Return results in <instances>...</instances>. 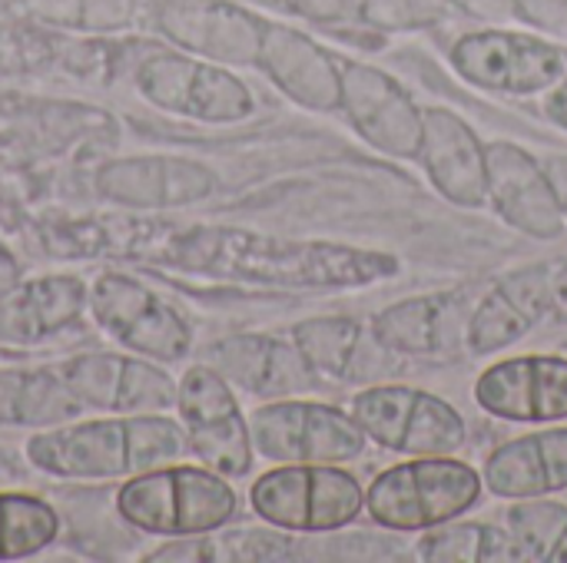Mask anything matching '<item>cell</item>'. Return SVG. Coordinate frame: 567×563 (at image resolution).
<instances>
[{
  "label": "cell",
  "instance_id": "22",
  "mask_svg": "<svg viewBox=\"0 0 567 563\" xmlns=\"http://www.w3.org/2000/svg\"><path fill=\"white\" fill-rule=\"evenodd\" d=\"M555 302V272L548 265L518 269L472 309L465 342L482 358L498 355L542 325Z\"/></svg>",
  "mask_w": 567,
  "mask_h": 563
},
{
  "label": "cell",
  "instance_id": "19",
  "mask_svg": "<svg viewBox=\"0 0 567 563\" xmlns=\"http://www.w3.org/2000/svg\"><path fill=\"white\" fill-rule=\"evenodd\" d=\"M90 282L73 272H43L0 292V348H37L86 315Z\"/></svg>",
  "mask_w": 567,
  "mask_h": 563
},
{
  "label": "cell",
  "instance_id": "12",
  "mask_svg": "<svg viewBox=\"0 0 567 563\" xmlns=\"http://www.w3.org/2000/svg\"><path fill=\"white\" fill-rule=\"evenodd\" d=\"M455 73L485 93L532 96L548 93L567 73V56L548 40L515 30L465 33L452 46Z\"/></svg>",
  "mask_w": 567,
  "mask_h": 563
},
{
  "label": "cell",
  "instance_id": "24",
  "mask_svg": "<svg viewBox=\"0 0 567 563\" xmlns=\"http://www.w3.org/2000/svg\"><path fill=\"white\" fill-rule=\"evenodd\" d=\"M465 295H415L382 309L372 319V335L395 355H435L465 338L468 322L462 325Z\"/></svg>",
  "mask_w": 567,
  "mask_h": 563
},
{
  "label": "cell",
  "instance_id": "27",
  "mask_svg": "<svg viewBox=\"0 0 567 563\" xmlns=\"http://www.w3.org/2000/svg\"><path fill=\"white\" fill-rule=\"evenodd\" d=\"M419 561L425 563H515L522 561L508 528L478 524V521H449L432 531H422Z\"/></svg>",
  "mask_w": 567,
  "mask_h": 563
},
{
  "label": "cell",
  "instance_id": "16",
  "mask_svg": "<svg viewBox=\"0 0 567 563\" xmlns=\"http://www.w3.org/2000/svg\"><path fill=\"white\" fill-rule=\"evenodd\" d=\"M475 405L515 425L567 421L565 355H515L488 365L475 382Z\"/></svg>",
  "mask_w": 567,
  "mask_h": 563
},
{
  "label": "cell",
  "instance_id": "15",
  "mask_svg": "<svg viewBox=\"0 0 567 563\" xmlns=\"http://www.w3.org/2000/svg\"><path fill=\"white\" fill-rule=\"evenodd\" d=\"M488 166V206L522 236L555 242L567 229L561 202L548 179V169L525 146L498 139L485 143Z\"/></svg>",
  "mask_w": 567,
  "mask_h": 563
},
{
  "label": "cell",
  "instance_id": "9",
  "mask_svg": "<svg viewBox=\"0 0 567 563\" xmlns=\"http://www.w3.org/2000/svg\"><path fill=\"white\" fill-rule=\"evenodd\" d=\"M349 411L369 441L405 458L458 455L468 441L465 418L445 398L415 385H369L352 398Z\"/></svg>",
  "mask_w": 567,
  "mask_h": 563
},
{
  "label": "cell",
  "instance_id": "8",
  "mask_svg": "<svg viewBox=\"0 0 567 563\" xmlns=\"http://www.w3.org/2000/svg\"><path fill=\"white\" fill-rule=\"evenodd\" d=\"M249 431L256 455L269 465H349L369 445L352 411L306 395L262 402L249 415Z\"/></svg>",
  "mask_w": 567,
  "mask_h": 563
},
{
  "label": "cell",
  "instance_id": "13",
  "mask_svg": "<svg viewBox=\"0 0 567 563\" xmlns=\"http://www.w3.org/2000/svg\"><path fill=\"white\" fill-rule=\"evenodd\" d=\"M342 66V113L349 126L382 156L419 159L422 149V106L412 93L379 66L339 63Z\"/></svg>",
  "mask_w": 567,
  "mask_h": 563
},
{
  "label": "cell",
  "instance_id": "5",
  "mask_svg": "<svg viewBox=\"0 0 567 563\" xmlns=\"http://www.w3.org/2000/svg\"><path fill=\"white\" fill-rule=\"evenodd\" d=\"M249 511L289 534H332L359 521L365 488L339 465H276L252 481Z\"/></svg>",
  "mask_w": 567,
  "mask_h": 563
},
{
  "label": "cell",
  "instance_id": "4",
  "mask_svg": "<svg viewBox=\"0 0 567 563\" xmlns=\"http://www.w3.org/2000/svg\"><path fill=\"white\" fill-rule=\"evenodd\" d=\"M485 494L482 471L455 455L409 458L365 488V514L395 534H422L465 518Z\"/></svg>",
  "mask_w": 567,
  "mask_h": 563
},
{
  "label": "cell",
  "instance_id": "35",
  "mask_svg": "<svg viewBox=\"0 0 567 563\" xmlns=\"http://www.w3.org/2000/svg\"><path fill=\"white\" fill-rule=\"evenodd\" d=\"M542 163H545V169H548V179H551V186H555V196H558L561 212H565L567 219V156H548V159H542Z\"/></svg>",
  "mask_w": 567,
  "mask_h": 563
},
{
  "label": "cell",
  "instance_id": "30",
  "mask_svg": "<svg viewBox=\"0 0 567 563\" xmlns=\"http://www.w3.org/2000/svg\"><path fill=\"white\" fill-rule=\"evenodd\" d=\"M30 13L60 27L120 30L133 20V0H23Z\"/></svg>",
  "mask_w": 567,
  "mask_h": 563
},
{
  "label": "cell",
  "instance_id": "34",
  "mask_svg": "<svg viewBox=\"0 0 567 563\" xmlns=\"http://www.w3.org/2000/svg\"><path fill=\"white\" fill-rule=\"evenodd\" d=\"M545 116L555 123V126H561L567 129V73L545 93Z\"/></svg>",
  "mask_w": 567,
  "mask_h": 563
},
{
  "label": "cell",
  "instance_id": "21",
  "mask_svg": "<svg viewBox=\"0 0 567 563\" xmlns=\"http://www.w3.org/2000/svg\"><path fill=\"white\" fill-rule=\"evenodd\" d=\"M256 66L282 96L312 113H336L342 106L339 60L296 27L266 20Z\"/></svg>",
  "mask_w": 567,
  "mask_h": 563
},
{
  "label": "cell",
  "instance_id": "18",
  "mask_svg": "<svg viewBox=\"0 0 567 563\" xmlns=\"http://www.w3.org/2000/svg\"><path fill=\"white\" fill-rule=\"evenodd\" d=\"M159 30L186 53L223 66H256L266 20L226 0H163Z\"/></svg>",
  "mask_w": 567,
  "mask_h": 563
},
{
  "label": "cell",
  "instance_id": "20",
  "mask_svg": "<svg viewBox=\"0 0 567 563\" xmlns=\"http://www.w3.org/2000/svg\"><path fill=\"white\" fill-rule=\"evenodd\" d=\"M429 183L458 209L488 206V166L482 136L449 106H422V149Z\"/></svg>",
  "mask_w": 567,
  "mask_h": 563
},
{
  "label": "cell",
  "instance_id": "3",
  "mask_svg": "<svg viewBox=\"0 0 567 563\" xmlns=\"http://www.w3.org/2000/svg\"><path fill=\"white\" fill-rule=\"evenodd\" d=\"M116 514L150 538H199L229 528L239 511V498L229 478L206 465H159L123 478L113 494Z\"/></svg>",
  "mask_w": 567,
  "mask_h": 563
},
{
  "label": "cell",
  "instance_id": "17",
  "mask_svg": "<svg viewBox=\"0 0 567 563\" xmlns=\"http://www.w3.org/2000/svg\"><path fill=\"white\" fill-rule=\"evenodd\" d=\"M203 362L213 365L233 388L262 402L309 395L322 382L292 338L286 342L266 332L226 335L206 348Z\"/></svg>",
  "mask_w": 567,
  "mask_h": 563
},
{
  "label": "cell",
  "instance_id": "23",
  "mask_svg": "<svg viewBox=\"0 0 567 563\" xmlns=\"http://www.w3.org/2000/svg\"><path fill=\"white\" fill-rule=\"evenodd\" d=\"M485 491L502 501H532L567 491V428H542L498 445L482 468Z\"/></svg>",
  "mask_w": 567,
  "mask_h": 563
},
{
  "label": "cell",
  "instance_id": "28",
  "mask_svg": "<svg viewBox=\"0 0 567 563\" xmlns=\"http://www.w3.org/2000/svg\"><path fill=\"white\" fill-rule=\"evenodd\" d=\"M60 538V514L30 491H0V561H27Z\"/></svg>",
  "mask_w": 567,
  "mask_h": 563
},
{
  "label": "cell",
  "instance_id": "31",
  "mask_svg": "<svg viewBox=\"0 0 567 563\" xmlns=\"http://www.w3.org/2000/svg\"><path fill=\"white\" fill-rule=\"evenodd\" d=\"M452 0H362L359 13L379 30H415L439 23Z\"/></svg>",
  "mask_w": 567,
  "mask_h": 563
},
{
  "label": "cell",
  "instance_id": "25",
  "mask_svg": "<svg viewBox=\"0 0 567 563\" xmlns=\"http://www.w3.org/2000/svg\"><path fill=\"white\" fill-rule=\"evenodd\" d=\"M86 411L53 365H0V425L43 431Z\"/></svg>",
  "mask_w": 567,
  "mask_h": 563
},
{
  "label": "cell",
  "instance_id": "10",
  "mask_svg": "<svg viewBox=\"0 0 567 563\" xmlns=\"http://www.w3.org/2000/svg\"><path fill=\"white\" fill-rule=\"evenodd\" d=\"M189 455L213 468L216 475L236 481L252 471L256 448L249 431V415L239 408L236 388L206 362L189 365L179 375L176 385V405H173Z\"/></svg>",
  "mask_w": 567,
  "mask_h": 563
},
{
  "label": "cell",
  "instance_id": "1",
  "mask_svg": "<svg viewBox=\"0 0 567 563\" xmlns=\"http://www.w3.org/2000/svg\"><path fill=\"white\" fill-rule=\"evenodd\" d=\"M43 232L47 249L60 259H120L262 289H362L399 272V259L389 252L282 239L236 226L173 222L150 212L56 219Z\"/></svg>",
  "mask_w": 567,
  "mask_h": 563
},
{
  "label": "cell",
  "instance_id": "11",
  "mask_svg": "<svg viewBox=\"0 0 567 563\" xmlns=\"http://www.w3.org/2000/svg\"><path fill=\"white\" fill-rule=\"evenodd\" d=\"M66 388L86 415L173 411L176 385L166 365L133 352H80L56 362Z\"/></svg>",
  "mask_w": 567,
  "mask_h": 563
},
{
  "label": "cell",
  "instance_id": "14",
  "mask_svg": "<svg viewBox=\"0 0 567 563\" xmlns=\"http://www.w3.org/2000/svg\"><path fill=\"white\" fill-rule=\"evenodd\" d=\"M93 189L126 212H166L209 199L216 173L186 156H120L93 173Z\"/></svg>",
  "mask_w": 567,
  "mask_h": 563
},
{
  "label": "cell",
  "instance_id": "33",
  "mask_svg": "<svg viewBox=\"0 0 567 563\" xmlns=\"http://www.w3.org/2000/svg\"><path fill=\"white\" fill-rule=\"evenodd\" d=\"M455 7H462L465 13L478 17V20H512L518 17L515 0H452Z\"/></svg>",
  "mask_w": 567,
  "mask_h": 563
},
{
  "label": "cell",
  "instance_id": "6",
  "mask_svg": "<svg viewBox=\"0 0 567 563\" xmlns=\"http://www.w3.org/2000/svg\"><path fill=\"white\" fill-rule=\"evenodd\" d=\"M140 96L166 116L193 123H239L256 113L252 90L223 63L186 50H153L133 66Z\"/></svg>",
  "mask_w": 567,
  "mask_h": 563
},
{
  "label": "cell",
  "instance_id": "29",
  "mask_svg": "<svg viewBox=\"0 0 567 563\" xmlns=\"http://www.w3.org/2000/svg\"><path fill=\"white\" fill-rule=\"evenodd\" d=\"M505 521L522 561L567 563V504L551 498L512 501Z\"/></svg>",
  "mask_w": 567,
  "mask_h": 563
},
{
  "label": "cell",
  "instance_id": "26",
  "mask_svg": "<svg viewBox=\"0 0 567 563\" xmlns=\"http://www.w3.org/2000/svg\"><path fill=\"white\" fill-rule=\"evenodd\" d=\"M289 338L322 382H352L369 332L349 315H316L296 322Z\"/></svg>",
  "mask_w": 567,
  "mask_h": 563
},
{
  "label": "cell",
  "instance_id": "7",
  "mask_svg": "<svg viewBox=\"0 0 567 563\" xmlns=\"http://www.w3.org/2000/svg\"><path fill=\"white\" fill-rule=\"evenodd\" d=\"M86 315L116 348L159 365L183 362L193 348V325L186 315L156 289L120 269L90 279Z\"/></svg>",
  "mask_w": 567,
  "mask_h": 563
},
{
  "label": "cell",
  "instance_id": "36",
  "mask_svg": "<svg viewBox=\"0 0 567 563\" xmlns=\"http://www.w3.org/2000/svg\"><path fill=\"white\" fill-rule=\"evenodd\" d=\"M23 279V269H20V262H17V256L0 242V292H7L13 282H20Z\"/></svg>",
  "mask_w": 567,
  "mask_h": 563
},
{
  "label": "cell",
  "instance_id": "2",
  "mask_svg": "<svg viewBox=\"0 0 567 563\" xmlns=\"http://www.w3.org/2000/svg\"><path fill=\"white\" fill-rule=\"evenodd\" d=\"M186 431L169 411L73 418L23 441V458L56 481H113L183 461Z\"/></svg>",
  "mask_w": 567,
  "mask_h": 563
},
{
  "label": "cell",
  "instance_id": "32",
  "mask_svg": "<svg viewBox=\"0 0 567 563\" xmlns=\"http://www.w3.org/2000/svg\"><path fill=\"white\" fill-rule=\"evenodd\" d=\"M515 10L522 20L542 27V30H567V0H515Z\"/></svg>",
  "mask_w": 567,
  "mask_h": 563
},
{
  "label": "cell",
  "instance_id": "37",
  "mask_svg": "<svg viewBox=\"0 0 567 563\" xmlns=\"http://www.w3.org/2000/svg\"><path fill=\"white\" fill-rule=\"evenodd\" d=\"M555 295H558V302L567 305V262L555 272Z\"/></svg>",
  "mask_w": 567,
  "mask_h": 563
}]
</instances>
